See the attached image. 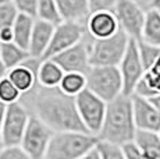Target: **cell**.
<instances>
[{
  "instance_id": "obj_6",
  "label": "cell",
  "mask_w": 160,
  "mask_h": 159,
  "mask_svg": "<svg viewBox=\"0 0 160 159\" xmlns=\"http://www.w3.org/2000/svg\"><path fill=\"white\" fill-rule=\"evenodd\" d=\"M31 119L29 109L22 102L6 105V116L2 130V145L17 146L21 145L24 133Z\"/></svg>"
},
{
  "instance_id": "obj_28",
  "label": "cell",
  "mask_w": 160,
  "mask_h": 159,
  "mask_svg": "<svg viewBox=\"0 0 160 159\" xmlns=\"http://www.w3.org/2000/svg\"><path fill=\"white\" fill-rule=\"evenodd\" d=\"M18 14L20 13H18V10L15 8V6L13 3L0 4V28L13 27Z\"/></svg>"
},
{
  "instance_id": "obj_22",
  "label": "cell",
  "mask_w": 160,
  "mask_h": 159,
  "mask_svg": "<svg viewBox=\"0 0 160 159\" xmlns=\"http://www.w3.org/2000/svg\"><path fill=\"white\" fill-rule=\"evenodd\" d=\"M31 57L29 52L27 49L21 48L15 42H7V44H2V53H0V59L3 63L7 66V69H14V67L20 66V64L25 63Z\"/></svg>"
},
{
  "instance_id": "obj_1",
  "label": "cell",
  "mask_w": 160,
  "mask_h": 159,
  "mask_svg": "<svg viewBox=\"0 0 160 159\" xmlns=\"http://www.w3.org/2000/svg\"><path fill=\"white\" fill-rule=\"evenodd\" d=\"M21 102L32 115L38 116L54 133L57 131H85L84 123L78 115L75 96L67 95L56 88L36 85L31 92L21 98Z\"/></svg>"
},
{
  "instance_id": "obj_33",
  "label": "cell",
  "mask_w": 160,
  "mask_h": 159,
  "mask_svg": "<svg viewBox=\"0 0 160 159\" xmlns=\"http://www.w3.org/2000/svg\"><path fill=\"white\" fill-rule=\"evenodd\" d=\"M0 42H2V44L14 42L13 27H6V28H0Z\"/></svg>"
},
{
  "instance_id": "obj_30",
  "label": "cell",
  "mask_w": 160,
  "mask_h": 159,
  "mask_svg": "<svg viewBox=\"0 0 160 159\" xmlns=\"http://www.w3.org/2000/svg\"><path fill=\"white\" fill-rule=\"evenodd\" d=\"M0 159H31L20 145L17 146H2Z\"/></svg>"
},
{
  "instance_id": "obj_25",
  "label": "cell",
  "mask_w": 160,
  "mask_h": 159,
  "mask_svg": "<svg viewBox=\"0 0 160 159\" xmlns=\"http://www.w3.org/2000/svg\"><path fill=\"white\" fill-rule=\"evenodd\" d=\"M22 94L20 92L17 87L10 81V78L6 77L0 81V102L4 105H10V103L20 102Z\"/></svg>"
},
{
  "instance_id": "obj_43",
  "label": "cell",
  "mask_w": 160,
  "mask_h": 159,
  "mask_svg": "<svg viewBox=\"0 0 160 159\" xmlns=\"http://www.w3.org/2000/svg\"><path fill=\"white\" fill-rule=\"evenodd\" d=\"M159 134H160V130H159Z\"/></svg>"
},
{
  "instance_id": "obj_35",
  "label": "cell",
  "mask_w": 160,
  "mask_h": 159,
  "mask_svg": "<svg viewBox=\"0 0 160 159\" xmlns=\"http://www.w3.org/2000/svg\"><path fill=\"white\" fill-rule=\"evenodd\" d=\"M7 75H8V69H7V66L3 63V60L0 59V81H2L3 78H6Z\"/></svg>"
},
{
  "instance_id": "obj_42",
  "label": "cell",
  "mask_w": 160,
  "mask_h": 159,
  "mask_svg": "<svg viewBox=\"0 0 160 159\" xmlns=\"http://www.w3.org/2000/svg\"><path fill=\"white\" fill-rule=\"evenodd\" d=\"M2 146H3V145H2V144H0V149H2Z\"/></svg>"
},
{
  "instance_id": "obj_19",
  "label": "cell",
  "mask_w": 160,
  "mask_h": 159,
  "mask_svg": "<svg viewBox=\"0 0 160 159\" xmlns=\"http://www.w3.org/2000/svg\"><path fill=\"white\" fill-rule=\"evenodd\" d=\"M132 142L149 159H160V134L158 131L137 130Z\"/></svg>"
},
{
  "instance_id": "obj_12",
  "label": "cell",
  "mask_w": 160,
  "mask_h": 159,
  "mask_svg": "<svg viewBox=\"0 0 160 159\" xmlns=\"http://www.w3.org/2000/svg\"><path fill=\"white\" fill-rule=\"evenodd\" d=\"M91 39H92V36H91ZM89 46H91V41L87 44L84 39V41H81L79 44L74 45L72 48L56 54V56L52 57V59L60 64V67L66 73L77 71V73H84V74H87V71L91 69Z\"/></svg>"
},
{
  "instance_id": "obj_34",
  "label": "cell",
  "mask_w": 160,
  "mask_h": 159,
  "mask_svg": "<svg viewBox=\"0 0 160 159\" xmlns=\"http://www.w3.org/2000/svg\"><path fill=\"white\" fill-rule=\"evenodd\" d=\"M4 116H6V105L0 102V144H2V130H3V123H4Z\"/></svg>"
},
{
  "instance_id": "obj_2",
  "label": "cell",
  "mask_w": 160,
  "mask_h": 159,
  "mask_svg": "<svg viewBox=\"0 0 160 159\" xmlns=\"http://www.w3.org/2000/svg\"><path fill=\"white\" fill-rule=\"evenodd\" d=\"M137 130L132 112V95L121 94L107 102L106 116L98 134L100 141L124 146L125 144L134 141Z\"/></svg>"
},
{
  "instance_id": "obj_32",
  "label": "cell",
  "mask_w": 160,
  "mask_h": 159,
  "mask_svg": "<svg viewBox=\"0 0 160 159\" xmlns=\"http://www.w3.org/2000/svg\"><path fill=\"white\" fill-rule=\"evenodd\" d=\"M122 148H124V152H125V155H127V159H149L139 151V148H138L134 142L125 144Z\"/></svg>"
},
{
  "instance_id": "obj_15",
  "label": "cell",
  "mask_w": 160,
  "mask_h": 159,
  "mask_svg": "<svg viewBox=\"0 0 160 159\" xmlns=\"http://www.w3.org/2000/svg\"><path fill=\"white\" fill-rule=\"evenodd\" d=\"M87 32L93 39H104L120 31V24L114 11H95L91 13L85 23Z\"/></svg>"
},
{
  "instance_id": "obj_17",
  "label": "cell",
  "mask_w": 160,
  "mask_h": 159,
  "mask_svg": "<svg viewBox=\"0 0 160 159\" xmlns=\"http://www.w3.org/2000/svg\"><path fill=\"white\" fill-rule=\"evenodd\" d=\"M63 21L85 24L91 14L88 0H56Z\"/></svg>"
},
{
  "instance_id": "obj_8",
  "label": "cell",
  "mask_w": 160,
  "mask_h": 159,
  "mask_svg": "<svg viewBox=\"0 0 160 159\" xmlns=\"http://www.w3.org/2000/svg\"><path fill=\"white\" fill-rule=\"evenodd\" d=\"M53 134L54 131L48 124H45L38 116L31 113L28 127L24 133L20 146L28 154L31 159H45Z\"/></svg>"
},
{
  "instance_id": "obj_36",
  "label": "cell",
  "mask_w": 160,
  "mask_h": 159,
  "mask_svg": "<svg viewBox=\"0 0 160 159\" xmlns=\"http://www.w3.org/2000/svg\"><path fill=\"white\" fill-rule=\"evenodd\" d=\"M81 159H100V156H99V152H98V149L95 148V149H92L89 154H87L84 158H81Z\"/></svg>"
},
{
  "instance_id": "obj_18",
  "label": "cell",
  "mask_w": 160,
  "mask_h": 159,
  "mask_svg": "<svg viewBox=\"0 0 160 159\" xmlns=\"http://www.w3.org/2000/svg\"><path fill=\"white\" fill-rule=\"evenodd\" d=\"M64 70L53 59H42L38 69V84L46 88H56L64 77Z\"/></svg>"
},
{
  "instance_id": "obj_5",
  "label": "cell",
  "mask_w": 160,
  "mask_h": 159,
  "mask_svg": "<svg viewBox=\"0 0 160 159\" xmlns=\"http://www.w3.org/2000/svg\"><path fill=\"white\" fill-rule=\"evenodd\" d=\"M131 38L122 29L104 39H91V66H117L121 63Z\"/></svg>"
},
{
  "instance_id": "obj_14",
  "label": "cell",
  "mask_w": 160,
  "mask_h": 159,
  "mask_svg": "<svg viewBox=\"0 0 160 159\" xmlns=\"http://www.w3.org/2000/svg\"><path fill=\"white\" fill-rule=\"evenodd\" d=\"M41 62L42 59H36V57L31 56L25 63L8 70L7 77L20 90L22 95L31 92L38 85V69Z\"/></svg>"
},
{
  "instance_id": "obj_29",
  "label": "cell",
  "mask_w": 160,
  "mask_h": 159,
  "mask_svg": "<svg viewBox=\"0 0 160 159\" xmlns=\"http://www.w3.org/2000/svg\"><path fill=\"white\" fill-rule=\"evenodd\" d=\"M38 2L39 0H13V4L18 10L20 14H27V16L35 17L38 13Z\"/></svg>"
},
{
  "instance_id": "obj_38",
  "label": "cell",
  "mask_w": 160,
  "mask_h": 159,
  "mask_svg": "<svg viewBox=\"0 0 160 159\" xmlns=\"http://www.w3.org/2000/svg\"><path fill=\"white\" fill-rule=\"evenodd\" d=\"M149 8H153V10L160 11V0H152V2H150Z\"/></svg>"
},
{
  "instance_id": "obj_20",
  "label": "cell",
  "mask_w": 160,
  "mask_h": 159,
  "mask_svg": "<svg viewBox=\"0 0 160 159\" xmlns=\"http://www.w3.org/2000/svg\"><path fill=\"white\" fill-rule=\"evenodd\" d=\"M35 17L27 16V14H18L17 20H15L13 25V32H14V42L20 45L21 48L27 49L29 48L31 36H32L33 25H35Z\"/></svg>"
},
{
  "instance_id": "obj_4",
  "label": "cell",
  "mask_w": 160,
  "mask_h": 159,
  "mask_svg": "<svg viewBox=\"0 0 160 159\" xmlns=\"http://www.w3.org/2000/svg\"><path fill=\"white\" fill-rule=\"evenodd\" d=\"M87 88L110 102L124 94L122 77L117 66H91L87 71Z\"/></svg>"
},
{
  "instance_id": "obj_11",
  "label": "cell",
  "mask_w": 160,
  "mask_h": 159,
  "mask_svg": "<svg viewBox=\"0 0 160 159\" xmlns=\"http://www.w3.org/2000/svg\"><path fill=\"white\" fill-rule=\"evenodd\" d=\"M114 14L118 20L120 28L131 39L139 41L146 16L145 8L134 0H117Z\"/></svg>"
},
{
  "instance_id": "obj_7",
  "label": "cell",
  "mask_w": 160,
  "mask_h": 159,
  "mask_svg": "<svg viewBox=\"0 0 160 159\" xmlns=\"http://www.w3.org/2000/svg\"><path fill=\"white\" fill-rule=\"evenodd\" d=\"M75 103L78 115L88 133L98 136L106 116L107 102L87 88L75 96Z\"/></svg>"
},
{
  "instance_id": "obj_23",
  "label": "cell",
  "mask_w": 160,
  "mask_h": 159,
  "mask_svg": "<svg viewBox=\"0 0 160 159\" xmlns=\"http://www.w3.org/2000/svg\"><path fill=\"white\" fill-rule=\"evenodd\" d=\"M58 88L63 92H66L67 95L77 96L84 90H87V74L77 71L64 73V77L61 80Z\"/></svg>"
},
{
  "instance_id": "obj_39",
  "label": "cell",
  "mask_w": 160,
  "mask_h": 159,
  "mask_svg": "<svg viewBox=\"0 0 160 159\" xmlns=\"http://www.w3.org/2000/svg\"><path fill=\"white\" fill-rule=\"evenodd\" d=\"M150 100H152V102H153V105H155L156 108L159 109V112H160V94H159V95H156V96H153Z\"/></svg>"
},
{
  "instance_id": "obj_27",
  "label": "cell",
  "mask_w": 160,
  "mask_h": 159,
  "mask_svg": "<svg viewBox=\"0 0 160 159\" xmlns=\"http://www.w3.org/2000/svg\"><path fill=\"white\" fill-rule=\"evenodd\" d=\"M96 149L99 152L100 159H127V155L121 145H116V144L99 140Z\"/></svg>"
},
{
  "instance_id": "obj_13",
  "label": "cell",
  "mask_w": 160,
  "mask_h": 159,
  "mask_svg": "<svg viewBox=\"0 0 160 159\" xmlns=\"http://www.w3.org/2000/svg\"><path fill=\"white\" fill-rule=\"evenodd\" d=\"M132 112H134L135 126L138 130H160V112L148 98L132 95Z\"/></svg>"
},
{
  "instance_id": "obj_9",
  "label": "cell",
  "mask_w": 160,
  "mask_h": 159,
  "mask_svg": "<svg viewBox=\"0 0 160 159\" xmlns=\"http://www.w3.org/2000/svg\"><path fill=\"white\" fill-rule=\"evenodd\" d=\"M118 69L122 77L124 94L130 96L134 95L135 88H137V85L139 84V81L143 78V75L146 73V69L142 63V59H141L137 39L130 41L127 52H125L121 63L118 64Z\"/></svg>"
},
{
  "instance_id": "obj_31",
  "label": "cell",
  "mask_w": 160,
  "mask_h": 159,
  "mask_svg": "<svg viewBox=\"0 0 160 159\" xmlns=\"http://www.w3.org/2000/svg\"><path fill=\"white\" fill-rule=\"evenodd\" d=\"M91 13L95 11H114L117 0H88Z\"/></svg>"
},
{
  "instance_id": "obj_3",
  "label": "cell",
  "mask_w": 160,
  "mask_h": 159,
  "mask_svg": "<svg viewBox=\"0 0 160 159\" xmlns=\"http://www.w3.org/2000/svg\"><path fill=\"white\" fill-rule=\"evenodd\" d=\"M99 138L85 131H57L53 134L45 159H81L96 148Z\"/></svg>"
},
{
  "instance_id": "obj_40",
  "label": "cell",
  "mask_w": 160,
  "mask_h": 159,
  "mask_svg": "<svg viewBox=\"0 0 160 159\" xmlns=\"http://www.w3.org/2000/svg\"><path fill=\"white\" fill-rule=\"evenodd\" d=\"M13 0H0V4H6V3H11Z\"/></svg>"
},
{
  "instance_id": "obj_37",
  "label": "cell",
  "mask_w": 160,
  "mask_h": 159,
  "mask_svg": "<svg viewBox=\"0 0 160 159\" xmlns=\"http://www.w3.org/2000/svg\"><path fill=\"white\" fill-rule=\"evenodd\" d=\"M134 2H137L138 4L142 6V7L145 8V10H148V8H149V6H150V2H152V0H134Z\"/></svg>"
},
{
  "instance_id": "obj_26",
  "label": "cell",
  "mask_w": 160,
  "mask_h": 159,
  "mask_svg": "<svg viewBox=\"0 0 160 159\" xmlns=\"http://www.w3.org/2000/svg\"><path fill=\"white\" fill-rule=\"evenodd\" d=\"M138 48H139V54H141V59H142V63L148 71V70L152 69V67L155 66V63L159 60L160 46L146 44V42H143V41H138Z\"/></svg>"
},
{
  "instance_id": "obj_16",
  "label": "cell",
  "mask_w": 160,
  "mask_h": 159,
  "mask_svg": "<svg viewBox=\"0 0 160 159\" xmlns=\"http://www.w3.org/2000/svg\"><path fill=\"white\" fill-rule=\"evenodd\" d=\"M54 27L56 25L48 23V21L36 18L28 48V52L32 57H36V59H43L45 57L49 45H50L52 36H53Z\"/></svg>"
},
{
  "instance_id": "obj_24",
  "label": "cell",
  "mask_w": 160,
  "mask_h": 159,
  "mask_svg": "<svg viewBox=\"0 0 160 159\" xmlns=\"http://www.w3.org/2000/svg\"><path fill=\"white\" fill-rule=\"evenodd\" d=\"M36 18L39 20L48 21V23L57 25L63 21L60 16L56 0H39L38 2V13H36Z\"/></svg>"
},
{
  "instance_id": "obj_10",
  "label": "cell",
  "mask_w": 160,
  "mask_h": 159,
  "mask_svg": "<svg viewBox=\"0 0 160 159\" xmlns=\"http://www.w3.org/2000/svg\"><path fill=\"white\" fill-rule=\"evenodd\" d=\"M85 33H87L85 24L72 23V21H61L60 24L54 27L50 45H49V49L43 59H52L56 54L79 44L81 41H84Z\"/></svg>"
},
{
  "instance_id": "obj_21",
  "label": "cell",
  "mask_w": 160,
  "mask_h": 159,
  "mask_svg": "<svg viewBox=\"0 0 160 159\" xmlns=\"http://www.w3.org/2000/svg\"><path fill=\"white\" fill-rule=\"evenodd\" d=\"M139 41L155 45V46H160V11L153 10V8L146 10L142 36Z\"/></svg>"
},
{
  "instance_id": "obj_41",
  "label": "cell",
  "mask_w": 160,
  "mask_h": 159,
  "mask_svg": "<svg viewBox=\"0 0 160 159\" xmlns=\"http://www.w3.org/2000/svg\"><path fill=\"white\" fill-rule=\"evenodd\" d=\"M0 53H2V42H0Z\"/></svg>"
}]
</instances>
